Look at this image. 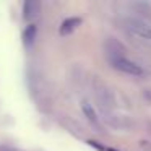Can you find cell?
<instances>
[{"label": "cell", "instance_id": "cell-3", "mask_svg": "<svg viewBox=\"0 0 151 151\" xmlns=\"http://www.w3.org/2000/svg\"><path fill=\"white\" fill-rule=\"evenodd\" d=\"M80 24H81V18H76V17L68 18V20H65L62 23V26H60V34H62V36H67V34H70L76 26H80Z\"/></svg>", "mask_w": 151, "mask_h": 151}, {"label": "cell", "instance_id": "cell-2", "mask_svg": "<svg viewBox=\"0 0 151 151\" xmlns=\"http://www.w3.org/2000/svg\"><path fill=\"white\" fill-rule=\"evenodd\" d=\"M127 28L137 36L145 37V39H151V24H148L146 21L132 18V20L127 21Z\"/></svg>", "mask_w": 151, "mask_h": 151}, {"label": "cell", "instance_id": "cell-6", "mask_svg": "<svg viewBox=\"0 0 151 151\" xmlns=\"http://www.w3.org/2000/svg\"><path fill=\"white\" fill-rule=\"evenodd\" d=\"M83 112H85V115L88 117V120H91V122H98V117H96L94 109H93L91 106L88 104V102H85V104H83Z\"/></svg>", "mask_w": 151, "mask_h": 151}, {"label": "cell", "instance_id": "cell-1", "mask_svg": "<svg viewBox=\"0 0 151 151\" xmlns=\"http://www.w3.org/2000/svg\"><path fill=\"white\" fill-rule=\"evenodd\" d=\"M111 62H112V65H114L117 70L127 73V75H133V76L143 75V68H141L140 65H137L135 62H132V60L125 59V57H122V55L111 57Z\"/></svg>", "mask_w": 151, "mask_h": 151}, {"label": "cell", "instance_id": "cell-4", "mask_svg": "<svg viewBox=\"0 0 151 151\" xmlns=\"http://www.w3.org/2000/svg\"><path fill=\"white\" fill-rule=\"evenodd\" d=\"M37 12H39V4H37V2H33V0H26V2H24V5H23V17L26 18V20L36 17Z\"/></svg>", "mask_w": 151, "mask_h": 151}, {"label": "cell", "instance_id": "cell-5", "mask_svg": "<svg viewBox=\"0 0 151 151\" xmlns=\"http://www.w3.org/2000/svg\"><path fill=\"white\" fill-rule=\"evenodd\" d=\"M34 37H36V26H34V24H29V26L23 31V42H24V46H31V44L34 42Z\"/></svg>", "mask_w": 151, "mask_h": 151}]
</instances>
